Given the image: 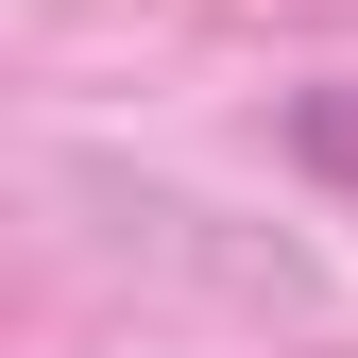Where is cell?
<instances>
[{
  "instance_id": "6da1fadb",
  "label": "cell",
  "mask_w": 358,
  "mask_h": 358,
  "mask_svg": "<svg viewBox=\"0 0 358 358\" xmlns=\"http://www.w3.org/2000/svg\"><path fill=\"white\" fill-rule=\"evenodd\" d=\"M290 171L358 205V85H307V103H290Z\"/></svg>"
}]
</instances>
